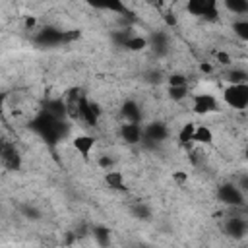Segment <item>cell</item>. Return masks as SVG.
Instances as JSON below:
<instances>
[{
	"instance_id": "8",
	"label": "cell",
	"mask_w": 248,
	"mask_h": 248,
	"mask_svg": "<svg viewBox=\"0 0 248 248\" xmlns=\"http://www.w3.org/2000/svg\"><path fill=\"white\" fill-rule=\"evenodd\" d=\"M122 122H141L143 120V108L138 101L134 99H126L122 105H120V110H118Z\"/></svg>"
},
{
	"instance_id": "4",
	"label": "cell",
	"mask_w": 248,
	"mask_h": 248,
	"mask_svg": "<svg viewBox=\"0 0 248 248\" xmlns=\"http://www.w3.org/2000/svg\"><path fill=\"white\" fill-rule=\"evenodd\" d=\"M223 103L232 110H246L248 107V83H229L223 89Z\"/></svg>"
},
{
	"instance_id": "3",
	"label": "cell",
	"mask_w": 248,
	"mask_h": 248,
	"mask_svg": "<svg viewBox=\"0 0 248 248\" xmlns=\"http://www.w3.org/2000/svg\"><path fill=\"white\" fill-rule=\"evenodd\" d=\"M184 12L202 21H217L219 17V0H186Z\"/></svg>"
},
{
	"instance_id": "10",
	"label": "cell",
	"mask_w": 248,
	"mask_h": 248,
	"mask_svg": "<svg viewBox=\"0 0 248 248\" xmlns=\"http://www.w3.org/2000/svg\"><path fill=\"white\" fill-rule=\"evenodd\" d=\"M118 134L130 145L140 143L141 141V122H122Z\"/></svg>"
},
{
	"instance_id": "19",
	"label": "cell",
	"mask_w": 248,
	"mask_h": 248,
	"mask_svg": "<svg viewBox=\"0 0 248 248\" xmlns=\"http://www.w3.org/2000/svg\"><path fill=\"white\" fill-rule=\"evenodd\" d=\"M132 215H134V217H138V219L147 221V219L151 217V209H149L145 203H136V205L132 207Z\"/></svg>"
},
{
	"instance_id": "6",
	"label": "cell",
	"mask_w": 248,
	"mask_h": 248,
	"mask_svg": "<svg viewBox=\"0 0 248 248\" xmlns=\"http://www.w3.org/2000/svg\"><path fill=\"white\" fill-rule=\"evenodd\" d=\"M190 101H192V110L196 114H202V116L211 114V112H217L221 108V103H219V99L213 93H205V91L192 93L190 95Z\"/></svg>"
},
{
	"instance_id": "17",
	"label": "cell",
	"mask_w": 248,
	"mask_h": 248,
	"mask_svg": "<svg viewBox=\"0 0 248 248\" xmlns=\"http://www.w3.org/2000/svg\"><path fill=\"white\" fill-rule=\"evenodd\" d=\"M194 122H184L182 126H180V130H178V134H176V138H178V141L182 143V145H188V143H192V136H194Z\"/></svg>"
},
{
	"instance_id": "9",
	"label": "cell",
	"mask_w": 248,
	"mask_h": 248,
	"mask_svg": "<svg viewBox=\"0 0 248 248\" xmlns=\"http://www.w3.org/2000/svg\"><path fill=\"white\" fill-rule=\"evenodd\" d=\"M95 138L93 136H89V134H78V136H74L72 138V147L79 153V157L81 159H89L91 157V151H93V147H95Z\"/></svg>"
},
{
	"instance_id": "1",
	"label": "cell",
	"mask_w": 248,
	"mask_h": 248,
	"mask_svg": "<svg viewBox=\"0 0 248 248\" xmlns=\"http://www.w3.org/2000/svg\"><path fill=\"white\" fill-rule=\"evenodd\" d=\"M70 120H64V118H56L52 114H48L46 110L39 108L35 112V116L29 120V130L35 132L41 140H45L48 145H56L60 143L62 140L68 138L70 134Z\"/></svg>"
},
{
	"instance_id": "11",
	"label": "cell",
	"mask_w": 248,
	"mask_h": 248,
	"mask_svg": "<svg viewBox=\"0 0 248 248\" xmlns=\"http://www.w3.org/2000/svg\"><path fill=\"white\" fill-rule=\"evenodd\" d=\"M215 140L213 136V130L207 126V124H196L194 126V136H192V143L196 145H211Z\"/></svg>"
},
{
	"instance_id": "12",
	"label": "cell",
	"mask_w": 248,
	"mask_h": 248,
	"mask_svg": "<svg viewBox=\"0 0 248 248\" xmlns=\"http://www.w3.org/2000/svg\"><path fill=\"white\" fill-rule=\"evenodd\" d=\"M223 8L232 16V17H246L248 14V0H221Z\"/></svg>"
},
{
	"instance_id": "5",
	"label": "cell",
	"mask_w": 248,
	"mask_h": 248,
	"mask_svg": "<svg viewBox=\"0 0 248 248\" xmlns=\"http://www.w3.org/2000/svg\"><path fill=\"white\" fill-rule=\"evenodd\" d=\"M217 200L227 207H246V192H242L234 180L217 186Z\"/></svg>"
},
{
	"instance_id": "18",
	"label": "cell",
	"mask_w": 248,
	"mask_h": 248,
	"mask_svg": "<svg viewBox=\"0 0 248 248\" xmlns=\"http://www.w3.org/2000/svg\"><path fill=\"white\" fill-rule=\"evenodd\" d=\"M91 234H93V238L97 240V244H108L110 242V231L107 229V227H93V231H91Z\"/></svg>"
},
{
	"instance_id": "20",
	"label": "cell",
	"mask_w": 248,
	"mask_h": 248,
	"mask_svg": "<svg viewBox=\"0 0 248 248\" xmlns=\"http://www.w3.org/2000/svg\"><path fill=\"white\" fill-rule=\"evenodd\" d=\"M21 213H23V217H27V219H31V221L41 219V211H39L35 205H31V203H25V205L21 207Z\"/></svg>"
},
{
	"instance_id": "13",
	"label": "cell",
	"mask_w": 248,
	"mask_h": 248,
	"mask_svg": "<svg viewBox=\"0 0 248 248\" xmlns=\"http://www.w3.org/2000/svg\"><path fill=\"white\" fill-rule=\"evenodd\" d=\"M225 79L229 83H246L248 81V72L244 66H236V64H231L225 72Z\"/></svg>"
},
{
	"instance_id": "21",
	"label": "cell",
	"mask_w": 248,
	"mask_h": 248,
	"mask_svg": "<svg viewBox=\"0 0 248 248\" xmlns=\"http://www.w3.org/2000/svg\"><path fill=\"white\" fill-rule=\"evenodd\" d=\"M6 95L4 93H0V120L2 122H6Z\"/></svg>"
},
{
	"instance_id": "7",
	"label": "cell",
	"mask_w": 248,
	"mask_h": 248,
	"mask_svg": "<svg viewBox=\"0 0 248 248\" xmlns=\"http://www.w3.org/2000/svg\"><path fill=\"white\" fill-rule=\"evenodd\" d=\"M89 8L97 10V12H105V14H112V16H130L128 4L124 0H83Z\"/></svg>"
},
{
	"instance_id": "14",
	"label": "cell",
	"mask_w": 248,
	"mask_h": 248,
	"mask_svg": "<svg viewBox=\"0 0 248 248\" xmlns=\"http://www.w3.org/2000/svg\"><path fill=\"white\" fill-rule=\"evenodd\" d=\"M231 31L240 43H246L248 41V17H232Z\"/></svg>"
},
{
	"instance_id": "15",
	"label": "cell",
	"mask_w": 248,
	"mask_h": 248,
	"mask_svg": "<svg viewBox=\"0 0 248 248\" xmlns=\"http://www.w3.org/2000/svg\"><path fill=\"white\" fill-rule=\"evenodd\" d=\"M105 182H107L108 188H112V190H126V180H124V174H122L120 170L108 169L107 174H105Z\"/></svg>"
},
{
	"instance_id": "16",
	"label": "cell",
	"mask_w": 248,
	"mask_h": 248,
	"mask_svg": "<svg viewBox=\"0 0 248 248\" xmlns=\"http://www.w3.org/2000/svg\"><path fill=\"white\" fill-rule=\"evenodd\" d=\"M190 87L188 85H169V97L174 103H184L186 99H190Z\"/></svg>"
},
{
	"instance_id": "2",
	"label": "cell",
	"mask_w": 248,
	"mask_h": 248,
	"mask_svg": "<svg viewBox=\"0 0 248 248\" xmlns=\"http://www.w3.org/2000/svg\"><path fill=\"white\" fill-rule=\"evenodd\" d=\"M223 232L234 240H242L248 234L246 207H229L227 217L223 221Z\"/></svg>"
}]
</instances>
